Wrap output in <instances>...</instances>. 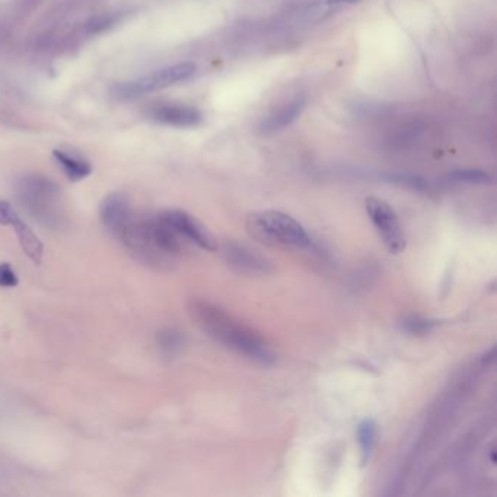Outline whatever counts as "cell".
<instances>
[{
    "label": "cell",
    "instance_id": "6da1fadb",
    "mask_svg": "<svg viewBox=\"0 0 497 497\" xmlns=\"http://www.w3.org/2000/svg\"><path fill=\"white\" fill-rule=\"evenodd\" d=\"M189 313L194 324L210 338L261 365L274 362L268 344L251 328L245 327L218 305L194 298L189 302Z\"/></svg>",
    "mask_w": 497,
    "mask_h": 497
},
{
    "label": "cell",
    "instance_id": "7a4b0ae2",
    "mask_svg": "<svg viewBox=\"0 0 497 497\" xmlns=\"http://www.w3.org/2000/svg\"><path fill=\"white\" fill-rule=\"evenodd\" d=\"M119 239L141 264L159 270L174 266L183 251V238L161 213L146 219L133 218Z\"/></svg>",
    "mask_w": 497,
    "mask_h": 497
},
{
    "label": "cell",
    "instance_id": "3957f363",
    "mask_svg": "<svg viewBox=\"0 0 497 497\" xmlns=\"http://www.w3.org/2000/svg\"><path fill=\"white\" fill-rule=\"evenodd\" d=\"M16 199L28 215L40 225L60 229L66 213L60 187L44 175H24L16 183Z\"/></svg>",
    "mask_w": 497,
    "mask_h": 497
},
{
    "label": "cell",
    "instance_id": "277c9868",
    "mask_svg": "<svg viewBox=\"0 0 497 497\" xmlns=\"http://www.w3.org/2000/svg\"><path fill=\"white\" fill-rule=\"evenodd\" d=\"M245 228L250 236L270 246L308 248L312 242L298 221L277 210L251 213L246 218Z\"/></svg>",
    "mask_w": 497,
    "mask_h": 497
},
{
    "label": "cell",
    "instance_id": "5b68a950",
    "mask_svg": "<svg viewBox=\"0 0 497 497\" xmlns=\"http://www.w3.org/2000/svg\"><path fill=\"white\" fill-rule=\"evenodd\" d=\"M196 69L197 67L194 63L172 64V66L155 70V72L140 78L137 81L117 85L114 94L119 98L129 99V98H137L141 95H146L155 91H161L175 84H180L190 79L196 74Z\"/></svg>",
    "mask_w": 497,
    "mask_h": 497
},
{
    "label": "cell",
    "instance_id": "8992f818",
    "mask_svg": "<svg viewBox=\"0 0 497 497\" xmlns=\"http://www.w3.org/2000/svg\"><path fill=\"white\" fill-rule=\"evenodd\" d=\"M365 207L386 250L391 254H400L406 248V236L396 210L376 197H368Z\"/></svg>",
    "mask_w": 497,
    "mask_h": 497
},
{
    "label": "cell",
    "instance_id": "52a82bcc",
    "mask_svg": "<svg viewBox=\"0 0 497 497\" xmlns=\"http://www.w3.org/2000/svg\"><path fill=\"white\" fill-rule=\"evenodd\" d=\"M162 218L175 229L183 239H187L204 251H216L219 245L209 229L194 216L184 210H166L161 213Z\"/></svg>",
    "mask_w": 497,
    "mask_h": 497
},
{
    "label": "cell",
    "instance_id": "ba28073f",
    "mask_svg": "<svg viewBox=\"0 0 497 497\" xmlns=\"http://www.w3.org/2000/svg\"><path fill=\"white\" fill-rule=\"evenodd\" d=\"M99 216L105 229L117 239L134 218L130 201L123 193H113L106 196L101 203Z\"/></svg>",
    "mask_w": 497,
    "mask_h": 497
},
{
    "label": "cell",
    "instance_id": "9c48e42d",
    "mask_svg": "<svg viewBox=\"0 0 497 497\" xmlns=\"http://www.w3.org/2000/svg\"><path fill=\"white\" fill-rule=\"evenodd\" d=\"M222 256L225 261L239 273L248 274H266L271 271V263L264 257L258 256L250 248L239 245L236 242H226L222 248Z\"/></svg>",
    "mask_w": 497,
    "mask_h": 497
},
{
    "label": "cell",
    "instance_id": "30bf717a",
    "mask_svg": "<svg viewBox=\"0 0 497 497\" xmlns=\"http://www.w3.org/2000/svg\"><path fill=\"white\" fill-rule=\"evenodd\" d=\"M149 119L161 124L189 129V127H197L201 123L203 116L191 105L161 104L151 109Z\"/></svg>",
    "mask_w": 497,
    "mask_h": 497
},
{
    "label": "cell",
    "instance_id": "8fae6325",
    "mask_svg": "<svg viewBox=\"0 0 497 497\" xmlns=\"http://www.w3.org/2000/svg\"><path fill=\"white\" fill-rule=\"evenodd\" d=\"M306 105V101L303 98H295L286 105H283L281 109L274 111L271 116H268L260 126V131L264 134H271L276 131H280L289 124H292L303 111Z\"/></svg>",
    "mask_w": 497,
    "mask_h": 497
},
{
    "label": "cell",
    "instance_id": "7c38bea8",
    "mask_svg": "<svg viewBox=\"0 0 497 497\" xmlns=\"http://www.w3.org/2000/svg\"><path fill=\"white\" fill-rule=\"evenodd\" d=\"M14 228V232L18 238V242L22 248L24 254L34 263V264H41L43 256H44V246L40 238L37 236L29 225L24 222L21 218H16L15 222L11 225Z\"/></svg>",
    "mask_w": 497,
    "mask_h": 497
},
{
    "label": "cell",
    "instance_id": "4fadbf2b",
    "mask_svg": "<svg viewBox=\"0 0 497 497\" xmlns=\"http://www.w3.org/2000/svg\"><path fill=\"white\" fill-rule=\"evenodd\" d=\"M54 159L57 161V164L61 166V169L64 171V174L67 175L69 180L72 181H81L92 172V166L91 164L76 152H70V151H63V149H56L53 152Z\"/></svg>",
    "mask_w": 497,
    "mask_h": 497
},
{
    "label": "cell",
    "instance_id": "5bb4252c",
    "mask_svg": "<svg viewBox=\"0 0 497 497\" xmlns=\"http://www.w3.org/2000/svg\"><path fill=\"white\" fill-rule=\"evenodd\" d=\"M376 438H378V426L375 420L373 418L363 420L358 428V442L361 446V459L363 466L371 459V455L376 445Z\"/></svg>",
    "mask_w": 497,
    "mask_h": 497
},
{
    "label": "cell",
    "instance_id": "9a60e30c",
    "mask_svg": "<svg viewBox=\"0 0 497 497\" xmlns=\"http://www.w3.org/2000/svg\"><path fill=\"white\" fill-rule=\"evenodd\" d=\"M158 344L162 348V351L172 354L181 348L183 337L179 331L166 328L158 334Z\"/></svg>",
    "mask_w": 497,
    "mask_h": 497
},
{
    "label": "cell",
    "instance_id": "2e32d148",
    "mask_svg": "<svg viewBox=\"0 0 497 497\" xmlns=\"http://www.w3.org/2000/svg\"><path fill=\"white\" fill-rule=\"evenodd\" d=\"M449 179L453 181H464V183H487L491 180V176L478 169H461L455 171L449 175Z\"/></svg>",
    "mask_w": 497,
    "mask_h": 497
},
{
    "label": "cell",
    "instance_id": "e0dca14e",
    "mask_svg": "<svg viewBox=\"0 0 497 497\" xmlns=\"http://www.w3.org/2000/svg\"><path fill=\"white\" fill-rule=\"evenodd\" d=\"M18 276L8 263H0V288L12 289L18 286Z\"/></svg>",
    "mask_w": 497,
    "mask_h": 497
},
{
    "label": "cell",
    "instance_id": "ac0fdd59",
    "mask_svg": "<svg viewBox=\"0 0 497 497\" xmlns=\"http://www.w3.org/2000/svg\"><path fill=\"white\" fill-rule=\"evenodd\" d=\"M16 218H19L16 210L8 201L0 200V225L11 226Z\"/></svg>",
    "mask_w": 497,
    "mask_h": 497
},
{
    "label": "cell",
    "instance_id": "d6986e66",
    "mask_svg": "<svg viewBox=\"0 0 497 497\" xmlns=\"http://www.w3.org/2000/svg\"><path fill=\"white\" fill-rule=\"evenodd\" d=\"M404 326L410 333H424L426 330H429L432 327V323L424 321V319H418V318H410V319H406Z\"/></svg>",
    "mask_w": 497,
    "mask_h": 497
},
{
    "label": "cell",
    "instance_id": "ffe728a7",
    "mask_svg": "<svg viewBox=\"0 0 497 497\" xmlns=\"http://www.w3.org/2000/svg\"><path fill=\"white\" fill-rule=\"evenodd\" d=\"M359 0H327L328 5H343V4H356Z\"/></svg>",
    "mask_w": 497,
    "mask_h": 497
}]
</instances>
